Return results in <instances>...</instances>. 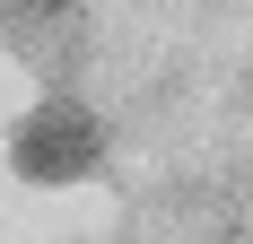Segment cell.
Returning a JSON list of instances; mask_svg holds the SVG:
<instances>
[{"mask_svg": "<svg viewBox=\"0 0 253 244\" xmlns=\"http://www.w3.org/2000/svg\"><path fill=\"white\" fill-rule=\"evenodd\" d=\"M9 166H18L26 183H79V174H96V166H105V131H96V114H87V105L44 96L35 114L18 122Z\"/></svg>", "mask_w": 253, "mask_h": 244, "instance_id": "cell-1", "label": "cell"}, {"mask_svg": "<svg viewBox=\"0 0 253 244\" xmlns=\"http://www.w3.org/2000/svg\"><path fill=\"white\" fill-rule=\"evenodd\" d=\"M9 9H61V0H9Z\"/></svg>", "mask_w": 253, "mask_h": 244, "instance_id": "cell-2", "label": "cell"}]
</instances>
